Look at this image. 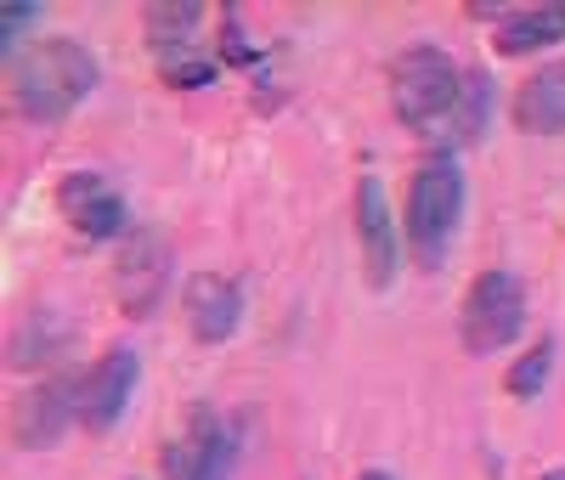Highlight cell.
Wrapping results in <instances>:
<instances>
[{
	"mask_svg": "<svg viewBox=\"0 0 565 480\" xmlns=\"http://www.w3.org/2000/svg\"><path fill=\"white\" fill-rule=\"evenodd\" d=\"M7 68H12V103L29 125H63L103 85L97 52L74 34H40Z\"/></svg>",
	"mask_w": 565,
	"mask_h": 480,
	"instance_id": "1",
	"label": "cell"
},
{
	"mask_svg": "<svg viewBox=\"0 0 565 480\" xmlns=\"http://www.w3.org/2000/svg\"><path fill=\"white\" fill-rule=\"evenodd\" d=\"M463 170L452 153L424 159L407 181V204H402V232H407V255L418 271H441V260L452 255V237L463 221Z\"/></svg>",
	"mask_w": 565,
	"mask_h": 480,
	"instance_id": "2",
	"label": "cell"
},
{
	"mask_svg": "<svg viewBox=\"0 0 565 480\" xmlns=\"http://www.w3.org/2000/svg\"><path fill=\"white\" fill-rule=\"evenodd\" d=\"M204 7L193 0H159V7L141 12V34H148V52L164 74V85L175 90H199V85H215L221 74V52H204Z\"/></svg>",
	"mask_w": 565,
	"mask_h": 480,
	"instance_id": "3",
	"label": "cell"
},
{
	"mask_svg": "<svg viewBox=\"0 0 565 480\" xmlns=\"http://www.w3.org/2000/svg\"><path fill=\"white\" fill-rule=\"evenodd\" d=\"M463 68L441 52V45H407L391 68V108L407 130H430L458 114L463 103Z\"/></svg>",
	"mask_w": 565,
	"mask_h": 480,
	"instance_id": "4",
	"label": "cell"
},
{
	"mask_svg": "<svg viewBox=\"0 0 565 480\" xmlns=\"http://www.w3.org/2000/svg\"><path fill=\"white\" fill-rule=\"evenodd\" d=\"M526 333V282L487 266L476 271V282L463 288V306H458V340L469 356H498Z\"/></svg>",
	"mask_w": 565,
	"mask_h": 480,
	"instance_id": "5",
	"label": "cell"
},
{
	"mask_svg": "<svg viewBox=\"0 0 565 480\" xmlns=\"http://www.w3.org/2000/svg\"><path fill=\"white\" fill-rule=\"evenodd\" d=\"M238 463V424H226L210 407H193L181 418V429L159 452V474L164 480H226Z\"/></svg>",
	"mask_w": 565,
	"mask_h": 480,
	"instance_id": "6",
	"label": "cell"
},
{
	"mask_svg": "<svg viewBox=\"0 0 565 480\" xmlns=\"http://www.w3.org/2000/svg\"><path fill=\"white\" fill-rule=\"evenodd\" d=\"M74 424H79V378H74L68 367L34 378L29 391L12 402V418H7L18 452H45V447H57Z\"/></svg>",
	"mask_w": 565,
	"mask_h": 480,
	"instance_id": "7",
	"label": "cell"
},
{
	"mask_svg": "<svg viewBox=\"0 0 565 480\" xmlns=\"http://www.w3.org/2000/svg\"><path fill=\"white\" fill-rule=\"evenodd\" d=\"M170 271H175V260H170L164 237L153 226H130V237L119 244V260H114V295H119L125 317L148 322L170 295Z\"/></svg>",
	"mask_w": 565,
	"mask_h": 480,
	"instance_id": "8",
	"label": "cell"
},
{
	"mask_svg": "<svg viewBox=\"0 0 565 480\" xmlns=\"http://www.w3.org/2000/svg\"><path fill=\"white\" fill-rule=\"evenodd\" d=\"M402 244H407V232L396 226V210H391V199H385L380 175H362V181H356V249H362V271H367L373 295L396 288Z\"/></svg>",
	"mask_w": 565,
	"mask_h": 480,
	"instance_id": "9",
	"label": "cell"
},
{
	"mask_svg": "<svg viewBox=\"0 0 565 480\" xmlns=\"http://www.w3.org/2000/svg\"><path fill=\"white\" fill-rule=\"evenodd\" d=\"M57 215L79 237H90V244H114V237L125 244L130 237V210L119 199V186L97 170H74V175L57 181Z\"/></svg>",
	"mask_w": 565,
	"mask_h": 480,
	"instance_id": "10",
	"label": "cell"
},
{
	"mask_svg": "<svg viewBox=\"0 0 565 480\" xmlns=\"http://www.w3.org/2000/svg\"><path fill=\"white\" fill-rule=\"evenodd\" d=\"M136 384H141V356L130 345H108L79 373V424L90 429V436H108V429L125 418Z\"/></svg>",
	"mask_w": 565,
	"mask_h": 480,
	"instance_id": "11",
	"label": "cell"
},
{
	"mask_svg": "<svg viewBox=\"0 0 565 480\" xmlns=\"http://www.w3.org/2000/svg\"><path fill=\"white\" fill-rule=\"evenodd\" d=\"M181 317L199 345H226L244 328V288L226 271H199L181 288Z\"/></svg>",
	"mask_w": 565,
	"mask_h": 480,
	"instance_id": "12",
	"label": "cell"
},
{
	"mask_svg": "<svg viewBox=\"0 0 565 480\" xmlns=\"http://www.w3.org/2000/svg\"><path fill=\"white\" fill-rule=\"evenodd\" d=\"M509 119L526 136H559L565 130V57L532 68V79H521V90L509 96Z\"/></svg>",
	"mask_w": 565,
	"mask_h": 480,
	"instance_id": "13",
	"label": "cell"
},
{
	"mask_svg": "<svg viewBox=\"0 0 565 480\" xmlns=\"http://www.w3.org/2000/svg\"><path fill=\"white\" fill-rule=\"evenodd\" d=\"M565 40V7H521V12H503L492 45L503 57H532L548 52V45Z\"/></svg>",
	"mask_w": 565,
	"mask_h": 480,
	"instance_id": "14",
	"label": "cell"
},
{
	"mask_svg": "<svg viewBox=\"0 0 565 480\" xmlns=\"http://www.w3.org/2000/svg\"><path fill=\"white\" fill-rule=\"evenodd\" d=\"M68 340H74L68 317L52 311V306H40V311H29L12 328V345L7 351H12V367H45V362H57L68 351Z\"/></svg>",
	"mask_w": 565,
	"mask_h": 480,
	"instance_id": "15",
	"label": "cell"
},
{
	"mask_svg": "<svg viewBox=\"0 0 565 480\" xmlns=\"http://www.w3.org/2000/svg\"><path fill=\"white\" fill-rule=\"evenodd\" d=\"M492 103H498V79L487 74V68H476L463 79V103H458V114H452V136L458 141H476L487 125H492Z\"/></svg>",
	"mask_w": 565,
	"mask_h": 480,
	"instance_id": "16",
	"label": "cell"
},
{
	"mask_svg": "<svg viewBox=\"0 0 565 480\" xmlns=\"http://www.w3.org/2000/svg\"><path fill=\"white\" fill-rule=\"evenodd\" d=\"M554 333H543V340L526 351V356H514V367L503 373V391L514 396V402H532V396H543V384H548V373H554Z\"/></svg>",
	"mask_w": 565,
	"mask_h": 480,
	"instance_id": "17",
	"label": "cell"
},
{
	"mask_svg": "<svg viewBox=\"0 0 565 480\" xmlns=\"http://www.w3.org/2000/svg\"><path fill=\"white\" fill-rule=\"evenodd\" d=\"M40 18H45V7L40 0H7L0 7V57H18L23 52V40L34 45V29H40Z\"/></svg>",
	"mask_w": 565,
	"mask_h": 480,
	"instance_id": "18",
	"label": "cell"
},
{
	"mask_svg": "<svg viewBox=\"0 0 565 480\" xmlns=\"http://www.w3.org/2000/svg\"><path fill=\"white\" fill-rule=\"evenodd\" d=\"M356 480H396V474H385V469H362Z\"/></svg>",
	"mask_w": 565,
	"mask_h": 480,
	"instance_id": "19",
	"label": "cell"
},
{
	"mask_svg": "<svg viewBox=\"0 0 565 480\" xmlns=\"http://www.w3.org/2000/svg\"><path fill=\"white\" fill-rule=\"evenodd\" d=\"M537 480H565V469H543V474H537Z\"/></svg>",
	"mask_w": 565,
	"mask_h": 480,
	"instance_id": "20",
	"label": "cell"
}]
</instances>
